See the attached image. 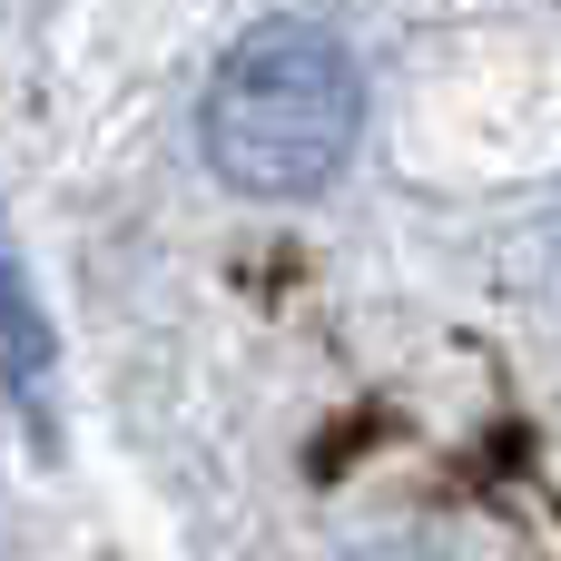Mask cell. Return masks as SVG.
<instances>
[{
  "label": "cell",
  "instance_id": "2",
  "mask_svg": "<svg viewBox=\"0 0 561 561\" xmlns=\"http://www.w3.org/2000/svg\"><path fill=\"white\" fill-rule=\"evenodd\" d=\"M10 325H20V404L39 414V385H49V345H39V296L10 286Z\"/></svg>",
  "mask_w": 561,
  "mask_h": 561
},
{
  "label": "cell",
  "instance_id": "1",
  "mask_svg": "<svg viewBox=\"0 0 561 561\" xmlns=\"http://www.w3.org/2000/svg\"><path fill=\"white\" fill-rule=\"evenodd\" d=\"M365 128L355 49L316 20H256L197 89V148L237 197H316Z\"/></svg>",
  "mask_w": 561,
  "mask_h": 561
}]
</instances>
